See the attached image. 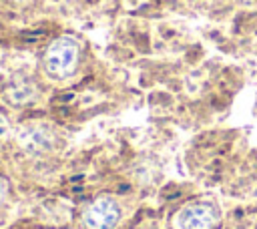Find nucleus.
<instances>
[{"label": "nucleus", "instance_id": "obj_2", "mask_svg": "<svg viewBox=\"0 0 257 229\" xmlns=\"http://www.w3.org/2000/svg\"><path fill=\"white\" fill-rule=\"evenodd\" d=\"M120 221V205L112 197H96L84 211L82 223L86 229H114Z\"/></svg>", "mask_w": 257, "mask_h": 229}, {"label": "nucleus", "instance_id": "obj_4", "mask_svg": "<svg viewBox=\"0 0 257 229\" xmlns=\"http://www.w3.org/2000/svg\"><path fill=\"white\" fill-rule=\"evenodd\" d=\"M18 143L26 153L32 155H44L48 151L54 149L56 145V135L52 129L44 127V125H32V127H24L18 133Z\"/></svg>", "mask_w": 257, "mask_h": 229}, {"label": "nucleus", "instance_id": "obj_1", "mask_svg": "<svg viewBox=\"0 0 257 229\" xmlns=\"http://www.w3.org/2000/svg\"><path fill=\"white\" fill-rule=\"evenodd\" d=\"M44 70L50 78H66L74 72L78 62V42L70 36L52 40L44 52Z\"/></svg>", "mask_w": 257, "mask_h": 229}, {"label": "nucleus", "instance_id": "obj_5", "mask_svg": "<svg viewBox=\"0 0 257 229\" xmlns=\"http://www.w3.org/2000/svg\"><path fill=\"white\" fill-rule=\"evenodd\" d=\"M6 96H8L10 102H14V104H24V102H30V100L36 96V88H34V84H32L28 78L20 76V78H14V80L8 84Z\"/></svg>", "mask_w": 257, "mask_h": 229}, {"label": "nucleus", "instance_id": "obj_6", "mask_svg": "<svg viewBox=\"0 0 257 229\" xmlns=\"http://www.w3.org/2000/svg\"><path fill=\"white\" fill-rule=\"evenodd\" d=\"M2 199H4V185L0 183V201H2Z\"/></svg>", "mask_w": 257, "mask_h": 229}, {"label": "nucleus", "instance_id": "obj_3", "mask_svg": "<svg viewBox=\"0 0 257 229\" xmlns=\"http://www.w3.org/2000/svg\"><path fill=\"white\" fill-rule=\"evenodd\" d=\"M219 221V211L207 201L189 203L177 217L179 229H213Z\"/></svg>", "mask_w": 257, "mask_h": 229}]
</instances>
